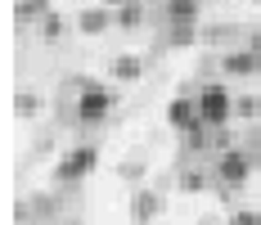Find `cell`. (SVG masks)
I'll return each mask as SVG.
<instances>
[{"instance_id": "obj_25", "label": "cell", "mask_w": 261, "mask_h": 225, "mask_svg": "<svg viewBox=\"0 0 261 225\" xmlns=\"http://www.w3.org/2000/svg\"><path fill=\"white\" fill-rule=\"evenodd\" d=\"M257 5H261V0H257Z\"/></svg>"}, {"instance_id": "obj_20", "label": "cell", "mask_w": 261, "mask_h": 225, "mask_svg": "<svg viewBox=\"0 0 261 225\" xmlns=\"http://www.w3.org/2000/svg\"><path fill=\"white\" fill-rule=\"evenodd\" d=\"M99 5H108V9H122V5H130V0H99Z\"/></svg>"}, {"instance_id": "obj_6", "label": "cell", "mask_w": 261, "mask_h": 225, "mask_svg": "<svg viewBox=\"0 0 261 225\" xmlns=\"http://www.w3.org/2000/svg\"><path fill=\"white\" fill-rule=\"evenodd\" d=\"M162 216V194L158 189H135L130 194V221L135 225H149Z\"/></svg>"}, {"instance_id": "obj_13", "label": "cell", "mask_w": 261, "mask_h": 225, "mask_svg": "<svg viewBox=\"0 0 261 225\" xmlns=\"http://www.w3.org/2000/svg\"><path fill=\"white\" fill-rule=\"evenodd\" d=\"M113 14H117V27H122V32H135V27L144 23V0H130V5L113 9Z\"/></svg>"}, {"instance_id": "obj_24", "label": "cell", "mask_w": 261, "mask_h": 225, "mask_svg": "<svg viewBox=\"0 0 261 225\" xmlns=\"http://www.w3.org/2000/svg\"><path fill=\"white\" fill-rule=\"evenodd\" d=\"M45 5H50V0H45Z\"/></svg>"}, {"instance_id": "obj_4", "label": "cell", "mask_w": 261, "mask_h": 225, "mask_svg": "<svg viewBox=\"0 0 261 225\" xmlns=\"http://www.w3.org/2000/svg\"><path fill=\"white\" fill-rule=\"evenodd\" d=\"M252 167H257V158L248 149H221L216 158V185H225V189H243L248 180H252Z\"/></svg>"}, {"instance_id": "obj_1", "label": "cell", "mask_w": 261, "mask_h": 225, "mask_svg": "<svg viewBox=\"0 0 261 225\" xmlns=\"http://www.w3.org/2000/svg\"><path fill=\"white\" fill-rule=\"evenodd\" d=\"M95 167H99V149H95V144H72V149L54 162V185H59V189H72V185L86 180Z\"/></svg>"}, {"instance_id": "obj_14", "label": "cell", "mask_w": 261, "mask_h": 225, "mask_svg": "<svg viewBox=\"0 0 261 225\" xmlns=\"http://www.w3.org/2000/svg\"><path fill=\"white\" fill-rule=\"evenodd\" d=\"M234 117L257 122V117H261V95H234Z\"/></svg>"}, {"instance_id": "obj_3", "label": "cell", "mask_w": 261, "mask_h": 225, "mask_svg": "<svg viewBox=\"0 0 261 225\" xmlns=\"http://www.w3.org/2000/svg\"><path fill=\"white\" fill-rule=\"evenodd\" d=\"M113 108H117V95H113V90H104L99 81H95V86H86V90H77V104H72L77 126H99Z\"/></svg>"}, {"instance_id": "obj_16", "label": "cell", "mask_w": 261, "mask_h": 225, "mask_svg": "<svg viewBox=\"0 0 261 225\" xmlns=\"http://www.w3.org/2000/svg\"><path fill=\"white\" fill-rule=\"evenodd\" d=\"M176 185H180V194H203V189H207V176L203 171H185Z\"/></svg>"}, {"instance_id": "obj_23", "label": "cell", "mask_w": 261, "mask_h": 225, "mask_svg": "<svg viewBox=\"0 0 261 225\" xmlns=\"http://www.w3.org/2000/svg\"><path fill=\"white\" fill-rule=\"evenodd\" d=\"M72 225H81V221H72Z\"/></svg>"}, {"instance_id": "obj_18", "label": "cell", "mask_w": 261, "mask_h": 225, "mask_svg": "<svg viewBox=\"0 0 261 225\" xmlns=\"http://www.w3.org/2000/svg\"><path fill=\"white\" fill-rule=\"evenodd\" d=\"M230 225H261V212L257 207H239L234 216H230Z\"/></svg>"}, {"instance_id": "obj_12", "label": "cell", "mask_w": 261, "mask_h": 225, "mask_svg": "<svg viewBox=\"0 0 261 225\" xmlns=\"http://www.w3.org/2000/svg\"><path fill=\"white\" fill-rule=\"evenodd\" d=\"M41 108H45V99H41V95H32V90H18V95H14V117H18V122L41 117Z\"/></svg>"}, {"instance_id": "obj_15", "label": "cell", "mask_w": 261, "mask_h": 225, "mask_svg": "<svg viewBox=\"0 0 261 225\" xmlns=\"http://www.w3.org/2000/svg\"><path fill=\"white\" fill-rule=\"evenodd\" d=\"M203 131H207V122H203V117H198L194 126H185V131H180V135H185V149H194V153H198V149H207Z\"/></svg>"}, {"instance_id": "obj_7", "label": "cell", "mask_w": 261, "mask_h": 225, "mask_svg": "<svg viewBox=\"0 0 261 225\" xmlns=\"http://www.w3.org/2000/svg\"><path fill=\"white\" fill-rule=\"evenodd\" d=\"M198 122V95H176V99L167 104V126L171 131H185V126H194Z\"/></svg>"}, {"instance_id": "obj_10", "label": "cell", "mask_w": 261, "mask_h": 225, "mask_svg": "<svg viewBox=\"0 0 261 225\" xmlns=\"http://www.w3.org/2000/svg\"><path fill=\"white\" fill-rule=\"evenodd\" d=\"M108 72H113V81H122V86L140 81V77H144V54H117V59L108 63Z\"/></svg>"}, {"instance_id": "obj_8", "label": "cell", "mask_w": 261, "mask_h": 225, "mask_svg": "<svg viewBox=\"0 0 261 225\" xmlns=\"http://www.w3.org/2000/svg\"><path fill=\"white\" fill-rule=\"evenodd\" d=\"M221 72H230V77H257L261 72V54L248 45V50H230V54H221Z\"/></svg>"}, {"instance_id": "obj_22", "label": "cell", "mask_w": 261, "mask_h": 225, "mask_svg": "<svg viewBox=\"0 0 261 225\" xmlns=\"http://www.w3.org/2000/svg\"><path fill=\"white\" fill-rule=\"evenodd\" d=\"M257 167H261V158H257Z\"/></svg>"}, {"instance_id": "obj_21", "label": "cell", "mask_w": 261, "mask_h": 225, "mask_svg": "<svg viewBox=\"0 0 261 225\" xmlns=\"http://www.w3.org/2000/svg\"><path fill=\"white\" fill-rule=\"evenodd\" d=\"M252 50L261 54V27H257V32H252Z\"/></svg>"}, {"instance_id": "obj_11", "label": "cell", "mask_w": 261, "mask_h": 225, "mask_svg": "<svg viewBox=\"0 0 261 225\" xmlns=\"http://www.w3.org/2000/svg\"><path fill=\"white\" fill-rule=\"evenodd\" d=\"M63 32H68V23H63V14H45L41 23H36V36H41V45H59L63 41Z\"/></svg>"}, {"instance_id": "obj_9", "label": "cell", "mask_w": 261, "mask_h": 225, "mask_svg": "<svg viewBox=\"0 0 261 225\" xmlns=\"http://www.w3.org/2000/svg\"><path fill=\"white\" fill-rule=\"evenodd\" d=\"M198 18H171V32H167V50H189L198 45Z\"/></svg>"}, {"instance_id": "obj_2", "label": "cell", "mask_w": 261, "mask_h": 225, "mask_svg": "<svg viewBox=\"0 0 261 225\" xmlns=\"http://www.w3.org/2000/svg\"><path fill=\"white\" fill-rule=\"evenodd\" d=\"M198 117H203L212 131L230 126V117H234V95H230L221 81H207V86L198 90Z\"/></svg>"}, {"instance_id": "obj_5", "label": "cell", "mask_w": 261, "mask_h": 225, "mask_svg": "<svg viewBox=\"0 0 261 225\" xmlns=\"http://www.w3.org/2000/svg\"><path fill=\"white\" fill-rule=\"evenodd\" d=\"M72 23H77L81 36H104V32H113V27H117V14H113L108 5H90V9H81Z\"/></svg>"}, {"instance_id": "obj_19", "label": "cell", "mask_w": 261, "mask_h": 225, "mask_svg": "<svg viewBox=\"0 0 261 225\" xmlns=\"http://www.w3.org/2000/svg\"><path fill=\"white\" fill-rule=\"evenodd\" d=\"M117 171H122V176H130V180H135V176H144V167H140V162H122Z\"/></svg>"}, {"instance_id": "obj_17", "label": "cell", "mask_w": 261, "mask_h": 225, "mask_svg": "<svg viewBox=\"0 0 261 225\" xmlns=\"http://www.w3.org/2000/svg\"><path fill=\"white\" fill-rule=\"evenodd\" d=\"M27 207H32L36 216H50V212H59V198H54V194H36V198L27 203Z\"/></svg>"}]
</instances>
